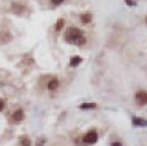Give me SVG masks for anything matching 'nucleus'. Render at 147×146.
<instances>
[{
  "mask_svg": "<svg viewBox=\"0 0 147 146\" xmlns=\"http://www.w3.org/2000/svg\"><path fill=\"white\" fill-rule=\"evenodd\" d=\"M65 41L67 43L82 46V45L86 42V38L84 37L82 32L79 28H76V27H70V28H67V31L65 33Z\"/></svg>",
  "mask_w": 147,
  "mask_h": 146,
  "instance_id": "f257e3e1",
  "label": "nucleus"
},
{
  "mask_svg": "<svg viewBox=\"0 0 147 146\" xmlns=\"http://www.w3.org/2000/svg\"><path fill=\"white\" fill-rule=\"evenodd\" d=\"M98 141V133L95 131H90V132H88L86 135L84 136V142L88 145H93L95 144Z\"/></svg>",
  "mask_w": 147,
  "mask_h": 146,
  "instance_id": "f03ea898",
  "label": "nucleus"
},
{
  "mask_svg": "<svg viewBox=\"0 0 147 146\" xmlns=\"http://www.w3.org/2000/svg\"><path fill=\"white\" fill-rule=\"evenodd\" d=\"M24 10H26V7L22 4H19V3H13L10 7V11L14 14H17V16H20V14L24 13Z\"/></svg>",
  "mask_w": 147,
  "mask_h": 146,
  "instance_id": "7ed1b4c3",
  "label": "nucleus"
},
{
  "mask_svg": "<svg viewBox=\"0 0 147 146\" xmlns=\"http://www.w3.org/2000/svg\"><path fill=\"white\" fill-rule=\"evenodd\" d=\"M136 102L140 105H146L147 104V92H138L136 94Z\"/></svg>",
  "mask_w": 147,
  "mask_h": 146,
  "instance_id": "20e7f679",
  "label": "nucleus"
},
{
  "mask_svg": "<svg viewBox=\"0 0 147 146\" xmlns=\"http://www.w3.org/2000/svg\"><path fill=\"white\" fill-rule=\"evenodd\" d=\"M11 34L8 31H1L0 32V45H7L11 41Z\"/></svg>",
  "mask_w": 147,
  "mask_h": 146,
  "instance_id": "39448f33",
  "label": "nucleus"
},
{
  "mask_svg": "<svg viewBox=\"0 0 147 146\" xmlns=\"http://www.w3.org/2000/svg\"><path fill=\"white\" fill-rule=\"evenodd\" d=\"M132 123H133V126H137V127H146L147 126V120L141 118V117H133Z\"/></svg>",
  "mask_w": 147,
  "mask_h": 146,
  "instance_id": "423d86ee",
  "label": "nucleus"
},
{
  "mask_svg": "<svg viewBox=\"0 0 147 146\" xmlns=\"http://www.w3.org/2000/svg\"><path fill=\"white\" fill-rule=\"evenodd\" d=\"M24 118V112L23 109H17V111L13 113V116H11V120L14 121V122H20Z\"/></svg>",
  "mask_w": 147,
  "mask_h": 146,
  "instance_id": "0eeeda50",
  "label": "nucleus"
},
{
  "mask_svg": "<svg viewBox=\"0 0 147 146\" xmlns=\"http://www.w3.org/2000/svg\"><path fill=\"white\" fill-rule=\"evenodd\" d=\"M47 88H48V90H51V92L56 90L57 88H59V80H57V79H52V80H50L48 81Z\"/></svg>",
  "mask_w": 147,
  "mask_h": 146,
  "instance_id": "6e6552de",
  "label": "nucleus"
},
{
  "mask_svg": "<svg viewBox=\"0 0 147 146\" xmlns=\"http://www.w3.org/2000/svg\"><path fill=\"white\" fill-rule=\"evenodd\" d=\"M81 61H82V59L80 56H74V57H71V60H70V66H71V68H76L78 65H80Z\"/></svg>",
  "mask_w": 147,
  "mask_h": 146,
  "instance_id": "1a4fd4ad",
  "label": "nucleus"
},
{
  "mask_svg": "<svg viewBox=\"0 0 147 146\" xmlns=\"http://www.w3.org/2000/svg\"><path fill=\"white\" fill-rule=\"evenodd\" d=\"M80 19H81V22L84 23V24H88V23L91 22V19H93V16H91L90 13H84V14H81V16H80Z\"/></svg>",
  "mask_w": 147,
  "mask_h": 146,
  "instance_id": "9d476101",
  "label": "nucleus"
},
{
  "mask_svg": "<svg viewBox=\"0 0 147 146\" xmlns=\"http://www.w3.org/2000/svg\"><path fill=\"white\" fill-rule=\"evenodd\" d=\"M96 108V104L95 103H82V104H80V109H94Z\"/></svg>",
  "mask_w": 147,
  "mask_h": 146,
  "instance_id": "9b49d317",
  "label": "nucleus"
},
{
  "mask_svg": "<svg viewBox=\"0 0 147 146\" xmlns=\"http://www.w3.org/2000/svg\"><path fill=\"white\" fill-rule=\"evenodd\" d=\"M19 141H20V145L22 146H30V140L28 136H20Z\"/></svg>",
  "mask_w": 147,
  "mask_h": 146,
  "instance_id": "f8f14e48",
  "label": "nucleus"
},
{
  "mask_svg": "<svg viewBox=\"0 0 147 146\" xmlns=\"http://www.w3.org/2000/svg\"><path fill=\"white\" fill-rule=\"evenodd\" d=\"M63 24H65V20H63V19H59V20H57V23H56V31L57 32L62 29Z\"/></svg>",
  "mask_w": 147,
  "mask_h": 146,
  "instance_id": "ddd939ff",
  "label": "nucleus"
},
{
  "mask_svg": "<svg viewBox=\"0 0 147 146\" xmlns=\"http://www.w3.org/2000/svg\"><path fill=\"white\" fill-rule=\"evenodd\" d=\"M124 3L128 7H136L137 5V0H124Z\"/></svg>",
  "mask_w": 147,
  "mask_h": 146,
  "instance_id": "4468645a",
  "label": "nucleus"
},
{
  "mask_svg": "<svg viewBox=\"0 0 147 146\" xmlns=\"http://www.w3.org/2000/svg\"><path fill=\"white\" fill-rule=\"evenodd\" d=\"M45 142H46V140H45V139H39L38 141H37V145H36V146H43V145H45Z\"/></svg>",
  "mask_w": 147,
  "mask_h": 146,
  "instance_id": "2eb2a0df",
  "label": "nucleus"
},
{
  "mask_svg": "<svg viewBox=\"0 0 147 146\" xmlns=\"http://www.w3.org/2000/svg\"><path fill=\"white\" fill-rule=\"evenodd\" d=\"M52 1V4H55V5H60V4H62L65 0H51Z\"/></svg>",
  "mask_w": 147,
  "mask_h": 146,
  "instance_id": "dca6fc26",
  "label": "nucleus"
},
{
  "mask_svg": "<svg viewBox=\"0 0 147 146\" xmlns=\"http://www.w3.org/2000/svg\"><path fill=\"white\" fill-rule=\"evenodd\" d=\"M4 100H3V99H0V112H1L3 111V109H4Z\"/></svg>",
  "mask_w": 147,
  "mask_h": 146,
  "instance_id": "f3484780",
  "label": "nucleus"
},
{
  "mask_svg": "<svg viewBox=\"0 0 147 146\" xmlns=\"http://www.w3.org/2000/svg\"><path fill=\"white\" fill-rule=\"evenodd\" d=\"M110 146H122V144H121V142H113Z\"/></svg>",
  "mask_w": 147,
  "mask_h": 146,
  "instance_id": "a211bd4d",
  "label": "nucleus"
}]
</instances>
